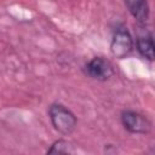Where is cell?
<instances>
[{"mask_svg":"<svg viewBox=\"0 0 155 155\" xmlns=\"http://www.w3.org/2000/svg\"><path fill=\"white\" fill-rule=\"evenodd\" d=\"M48 116L52 126L61 134L68 136L73 133L78 126L75 114L61 103H53L48 108Z\"/></svg>","mask_w":155,"mask_h":155,"instance_id":"obj_1","label":"cell"},{"mask_svg":"<svg viewBox=\"0 0 155 155\" xmlns=\"http://www.w3.org/2000/svg\"><path fill=\"white\" fill-rule=\"evenodd\" d=\"M133 39L128 29L124 25L117 27L111 36L110 51L111 54L119 59L127 57L133 51Z\"/></svg>","mask_w":155,"mask_h":155,"instance_id":"obj_2","label":"cell"},{"mask_svg":"<svg viewBox=\"0 0 155 155\" xmlns=\"http://www.w3.org/2000/svg\"><path fill=\"white\" fill-rule=\"evenodd\" d=\"M121 124L126 131L136 134H147L151 131L149 119L134 110H125L121 113Z\"/></svg>","mask_w":155,"mask_h":155,"instance_id":"obj_3","label":"cell"},{"mask_svg":"<svg viewBox=\"0 0 155 155\" xmlns=\"http://www.w3.org/2000/svg\"><path fill=\"white\" fill-rule=\"evenodd\" d=\"M85 71L91 79L97 81H107L115 73L110 61L103 57H93L91 61H88L85 67Z\"/></svg>","mask_w":155,"mask_h":155,"instance_id":"obj_4","label":"cell"},{"mask_svg":"<svg viewBox=\"0 0 155 155\" xmlns=\"http://www.w3.org/2000/svg\"><path fill=\"white\" fill-rule=\"evenodd\" d=\"M128 12L132 17L142 25H144L149 19V4L148 0H124Z\"/></svg>","mask_w":155,"mask_h":155,"instance_id":"obj_5","label":"cell"},{"mask_svg":"<svg viewBox=\"0 0 155 155\" xmlns=\"http://www.w3.org/2000/svg\"><path fill=\"white\" fill-rule=\"evenodd\" d=\"M136 47L137 51L142 57H144L148 61H154L155 53H154V40L153 34L150 31H145L144 34H140L136 39Z\"/></svg>","mask_w":155,"mask_h":155,"instance_id":"obj_6","label":"cell"},{"mask_svg":"<svg viewBox=\"0 0 155 155\" xmlns=\"http://www.w3.org/2000/svg\"><path fill=\"white\" fill-rule=\"evenodd\" d=\"M75 153L74 147L65 139H58L47 149V154H73Z\"/></svg>","mask_w":155,"mask_h":155,"instance_id":"obj_7","label":"cell"}]
</instances>
